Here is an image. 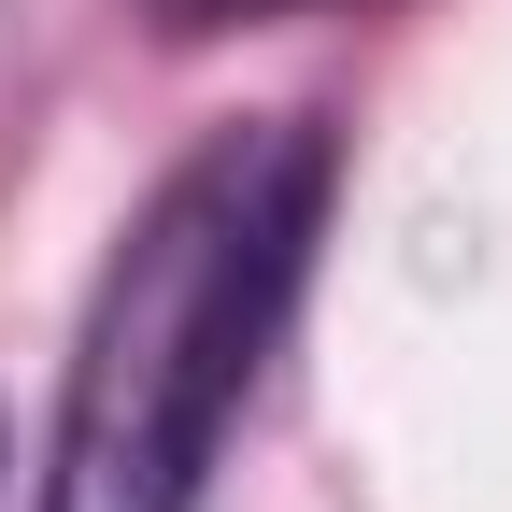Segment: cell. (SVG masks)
<instances>
[{
  "instance_id": "6da1fadb",
  "label": "cell",
  "mask_w": 512,
  "mask_h": 512,
  "mask_svg": "<svg viewBox=\"0 0 512 512\" xmlns=\"http://www.w3.org/2000/svg\"><path fill=\"white\" fill-rule=\"evenodd\" d=\"M313 228H328V128L313 114L200 128L86 285L29 512H200L228 413L256 399V370L285 342Z\"/></svg>"
},
{
  "instance_id": "7a4b0ae2",
  "label": "cell",
  "mask_w": 512,
  "mask_h": 512,
  "mask_svg": "<svg viewBox=\"0 0 512 512\" xmlns=\"http://www.w3.org/2000/svg\"><path fill=\"white\" fill-rule=\"evenodd\" d=\"M171 29H214V15H271V0H157Z\"/></svg>"
}]
</instances>
